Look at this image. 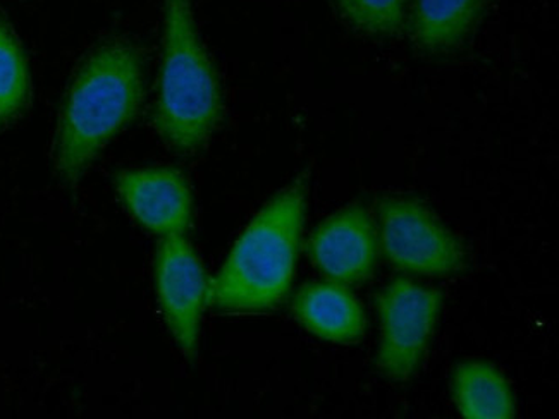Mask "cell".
Instances as JSON below:
<instances>
[{"label": "cell", "mask_w": 559, "mask_h": 419, "mask_svg": "<svg viewBox=\"0 0 559 419\" xmlns=\"http://www.w3.org/2000/svg\"><path fill=\"white\" fill-rule=\"evenodd\" d=\"M353 28L372 37H393L402 29L408 0H334Z\"/></svg>", "instance_id": "4fadbf2b"}, {"label": "cell", "mask_w": 559, "mask_h": 419, "mask_svg": "<svg viewBox=\"0 0 559 419\" xmlns=\"http://www.w3.org/2000/svg\"><path fill=\"white\" fill-rule=\"evenodd\" d=\"M378 232L382 251L400 271L442 277L465 268L462 242L417 200L381 202Z\"/></svg>", "instance_id": "277c9868"}, {"label": "cell", "mask_w": 559, "mask_h": 419, "mask_svg": "<svg viewBox=\"0 0 559 419\" xmlns=\"http://www.w3.org/2000/svg\"><path fill=\"white\" fill-rule=\"evenodd\" d=\"M486 0H415L412 37L429 52L459 47L483 16Z\"/></svg>", "instance_id": "30bf717a"}, {"label": "cell", "mask_w": 559, "mask_h": 419, "mask_svg": "<svg viewBox=\"0 0 559 419\" xmlns=\"http://www.w3.org/2000/svg\"><path fill=\"white\" fill-rule=\"evenodd\" d=\"M307 212V179H296L260 210L209 287L221 311H265L288 295Z\"/></svg>", "instance_id": "7a4b0ae2"}, {"label": "cell", "mask_w": 559, "mask_h": 419, "mask_svg": "<svg viewBox=\"0 0 559 419\" xmlns=\"http://www.w3.org/2000/svg\"><path fill=\"white\" fill-rule=\"evenodd\" d=\"M128 214L160 238L185 236L193 220V194L185 173L173 167L122 170L114 179Z\"/></svg>", "instance_id": "ba28073f"}, {"label": "cell", "mask_w": 559, "mask_h": 419, "mask_svg": "<svg viewBox=\"0 0 559 419\" xmlns=\"http://www.w3.org/2000/svg\"><path fill=\"white\" fill-rule=\"evenodd\" d=\"M307 250L329 280L343 286L364 283L378 262V226L360 203L345 206L313 230Z\"/></svg>", "instance_id": "52a82bcc"}, {"label": "cell", "mask_w": 559, "mask_h": 419, "mask_svg": "<svg viewBox=\"0 0 559 419\" xmlns=\"http://www.w3.org/2000/svg\"><path fill=\"white\" fill-rule=\"evenodd\" d=\"M223 116L219 77L200 40L190 0H164L163 61L154 101V125L181 154L207 143Z\"/></svg>", "instance_id": "3957f363"}, {"label": "cell", "mask_w": 559, "mask_h": 419, "mask_svg": "<svg viewBox=\"0 0 559 419\" xmlns=\"http://www.w3.org/2000/svg\"><path fill=\"white\" fill-rule=\"evenodd\" d=\"M207 275L187 236H167L155 256L158 307L187 359L199 352L200 320L209 302Z\"/></svg>", "instance_id": "8992f818"}, {"label": "cell", "mask_w": 559, "mask_h": 419, "mask_svg": "<svg viewBox=\"0 0 559 419\" xmlns=\"http://www.w3.org/2000/svg\"><path fill=\"white\" fill-rule=\"evenodd\" d=\"M292 308L295 319L308 332L328 343H357L364 335V308L343 284H307L296 292Z\"/></svg>", "instance_id": "9c48e42d"}, {"label": "cell", "mask_w": 559, "mask_h": 419, "mask_svg": "<svg viewBox=\"0 0 559 419\" xmlns=\"http://www.w3.org/2000/svg\"><path fill=\"white\" fill-rule=\"evenodd\" d=\"M29 98L25 53L11 26L0 17V128L20 116Z\"/></svg>", "instance_id": "7c38bea8"}, {"label": "cell", "mask_w": 559, "mask_h": 419, "mask_svg": "<svg viewBox=\"0 0 559 419\" xmlns=\"http://www.w3.org/2000/svg\"><path fill=\"white\" fill-rule=\"evenodd\" d=\"M143 100V56L124 38L102 41L78 65L62 100L53 167L68 184L82 179L102 149L121 133Z\"/></svg>", "instance_id": "6da1fadb"}, {"label": "cell", "mask_w": 559, "mask_h": 419, "mask_svg": "<svg viewBox=\"0 0 559 419\" xmlns=\"http://www.w3.org/2000/svg\"><path fill=\"white\" fill-rule=\"evenodd\" d=\"M453 400L463 418L508 419L516 411L510 383L486 361H465L456 367Z\"/></svg>", "instance_id": "8fae6325"}, {"label": "cell", "mask_w": 559, "mask_h": 419, "mask_svg": "<svg viewBox=\"0 0 559 419\" xmlns=\"http://www.w3.org/2000/svg\"><path fill=\"white\" fill-rule=\"evenodd\" d=\"M442 295L439 290L418 286L409 278H396L378 298L381 340L378 368L388 379L414 375L432 335Z\"/></svg>", "instance_id": "5b68a950"}]
</instances>
